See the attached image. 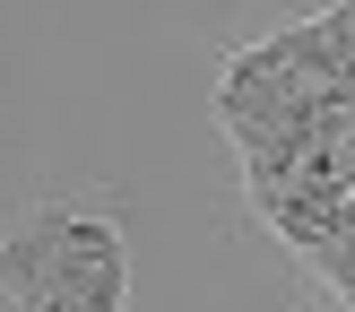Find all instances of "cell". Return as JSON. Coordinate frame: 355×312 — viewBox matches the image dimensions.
Masks as SVG:
<instances>
[{"label": "cell", "instance_id": "1", "mask_svg": "<svg viewBox=\"0 0 355 312\" xmlns=\"http://www.w3.org/2000/svg\"><path fill=\"white\" fill-rule=\"evenodd\" d=\"M0 277H9L17 312H121V234L104 217H78V208H35L26 225H9L0 243Z\"/></svg>", "mask_w": 355, "mask_h": 312}, {"label": "cell", "instance_id": "2", "mask_svg": "<svg viewBox=\"0 0 355 312\" xmlns=\"http://www.w3.org/2000/svg\"><path fill=\"white\" fill-rule=\"evenodd\" d=\"M321 35H329V61H338L347 96H355V0H338V9H321Z\"/></svg>", "mask_w": 355, "mask_h": 312}]
</instances>
